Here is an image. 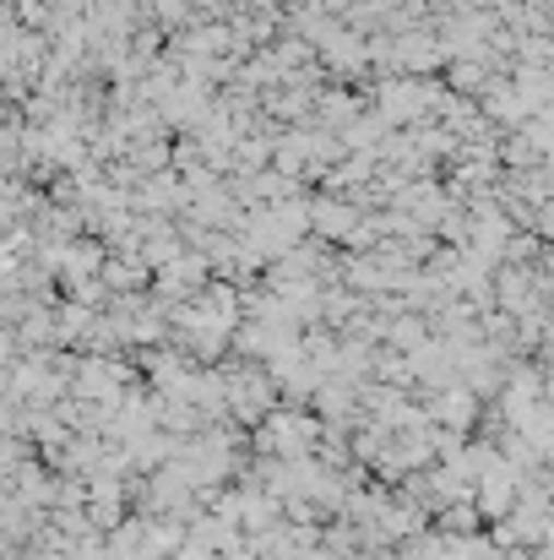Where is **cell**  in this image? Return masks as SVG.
Wrapping results in <instances>:
<instances>
[{
  "instance_id": "obj_1",
  "label": "cell",
  "mask_w": 554,
  "mask_h": 560,
  "mask_svg": "<svg viewBox=\"0 0 554 560\" xmlns=\"http://www.w3.org/2000/svg\"><path fill=\"white\" fill-rule=\"evenodd\" d=\"M256 457H278V463H294V457H310L321 446V419L305 413V408H272L261 424L245 430Z\"/></svg>"
},
{
  "instance_id": "obj_2",
  "label": "cell",
  "mask_w": 554,
  "mask_h": 560,
  "mask_svg": "<svg viewBox=\"0 0 554 560\" xmlns=\"http://www.w3.org/2000/svg\"><path fill=\"white\" fill-rule=\"evenodd\" d=\"M278 408V386L261 371H228L223 375V419H234L239 430L261 424Z\"/></svg>"
},
{
  "instance_id": "obj_3",
  "label": "cell",
  "mask_w": 554,
  "mask_h": 560,
  "mask_svg": "<svg viewBox=\"0 0 554 560\" xmlns=\"http://www.w3.org/2000/svg\"><path fill=\"white\" fill-rule=\"evenodd\" d=\"M424 413H429V424H440V430L473 435V430H479V413H484V402H479L468 386H440V392H435V402H429Z\"/></svg>"
},
{
  "instance_id": "obj_4",
  "label": "cell",
  "mask_w": 554,
  "mask_h": 560,
  "mask_svg": "<svg viewBox=\"0 0 554 560\" xmlns=\"http://www.w3.org/2000/svg\"><path fill=\"white\" fill-rule=\"evenodd\" d=\"M126 365H109V360H82L71 386H76V402H120L126 397Z\"/></svg>"
},
{
  "instance_id": "obj_5",
  "label": "cell",
  "mask_w": 554,
  "mask_h": 560,
  "mask_svg": "<svg viewBox=\"0 0 554 560\" xmlns=\"http://www.w3.org/2000/svg\"><path fill=\"white\" fill-rule=\"evenodd\" d=\"M511 430H517V435H522V441H528V446H533L539 457H550V446H554V419H550V402H544V397H539V402H533V408H528V413H522V419L511 424Z\"/></svg>"
},
{
  "instance_id": "obj_6",
  "label": "cell",
  "mask_w": 554,
  "mask_h": 560,
  "mask_svg": "<svg viewBox=\"0 0 554 560\" xmlns=\"http://www.w3.org/2000/svg\"><path fill=\"white\" fill-rule=\"evenodd\" d=\"M0 354H5V332H0Z\"/></svg>"
}]
</instances>
